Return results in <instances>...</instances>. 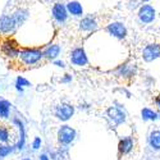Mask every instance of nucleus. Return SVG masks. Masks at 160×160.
<instances>
[{
	"mask_svg": "<svg viewBox=\"0 0 160 160\" xmlns=\"http://www.w3.org/2000/svg\"><path fill=\"white\" fill-rule=\"evenodd\" d=\"M18 58L24 64L33 65V64H37L44 58V52L38 49H22V50H19Z\"/></svg>",
	"mask_w": 160,
	"mask_h": 160,
	"instance_id": "obj_1",
	"label": "nucleus"
},
{
	"mask_svg": "<svg viewBox=\"0 0 160 160\" xmlns=\"http://www.w3.org/2000/svg\"><path fill=\"white\" fill-rule=\"evenodd\" d=\"M142 118L145 121H155V119L159 118V114L149 108H145V109H142Z\"/></svg>",
	"mask_w": 160,
	"mask_h": 160,
	"instance_id": "obj_19",
	"label": "nucleus"
},
{
	"mask_svg": "<svg viewBox=\"0 0 160 160\" xmlns=\"http://www.w3.org/2000/svg\"><path fill=\"white\" fill-rule=\"evenodd\" d=\"M9 141V131L5 127H0V142H8Z\"/></svg>",
	"mask_w": 160,
	"mask_h": 160,
	"instance_id": "obj_24",
	"label": "nucleus"
},
{
	"mask_svg": "<svg viewBox=\"0 0 160 160\" xmlns=\"http://www.w3.org/2000/svg\"><path fill=\"white\" fill-rule=\"evenodd\" d=\"M2 51L4 52L7 57H9V58H16L19 54L18 48L16 46L14 42L10 41V40H8V41H4L2 44Z\"/></svg>",
	"mask_w": 160,
	"mask_h": 160,
	"instance_id": "obj_12",
	"label": "nucleus"
},
{
	"mask_svg": "<svg viewBox=\"0 0 160 160\" xmlns=\"http://www.w3.org/2000/svg\"><path fill=\"white\" fill-rule=\"evenodd\" d=\"M65 7H67V10H68V14H72L74 17H79V16L83 14L82 5L79 4L78 2H76V0H72V2H69Z\"/></svg>",
	"mask_w": 160,
	"mask_h": 160,
	"instance_id": "obj_15",
	"label": "nucleus"
},
{
	"mask_svg": "<svg viewBox=\"0 0 160 160\" xmlns=\"http://www.w3.org/2000/svg\"><path fill=\"white\" fill-rule=\"evenodd\" d=\"M51 158H52V160H69L68 159V151H67V149H59L58 151H55V152H52V155H51Z\"/></svg>",
	"mask_w": 160,
	"mask_h": 160,
	"instance_id": "obj_20",
	"label": "nucleus"
},
{
	"mask_svg": "<svg viewBox=\"0 0 160 160\" xmlns=\"http://www.w3.org/2000/svg\"><path fill=\"white\" fill-rule=\"evenodd\" d=\"M142 2H149V0H142Z\"/></svg>",
	"mask_w": 160,
	"mask_h": 160,
	"instance_id": "obj_30",
	"label": "nucleus"
},
{
	"mask_svg": "<svg viewBox=\"0 0 160 160\" xmlns=\"http://www.w3.org/2000/svg\"><path fill=\"white\" fill-rule=\"evenodd\" d=\"M73 114H74V106H72L71 104L62 102L55 108V117L63 122L69 121Z\"/></svg>",
	"mask_w": 160,
	"mask_h": 160,
	"instance_id": "obj_3",
	"label": "nucleus"
},
{
	"mask_svg": "<svg viewBox=\"0 0 160 160\" xmlns=\"http://www.w3.org/2000/svg\"><path fill=\"white\" fill-rule=\"evenodd\" d=\"M129 68H131V67L127 65V64L122 65L121 68L118 69V74H119V76H124V77H129V76H132V69L129 71Z\"/></svg>",
	"mask_w": 160,
	"mask_h": 160,
	"instance_id": "obj_23",
	"label": "nucleus"
},
{
	"mask_svg": "<svg viewBox=\"0 0 160 160\" xmlns=\"http://www.w3.org/2000/svg\"><path fill=\"white\" fill-rule=\"evenodd\" d=\"M42 52H44V58H46V59H49V60H55V59L59 57V54H60V46L57 45V44L50 45V46H48V48L45 49V51H42Z\"/></svg>",
	"mask_w": 160,
	"mask_h": 160,
	"instance_id": "obj_16",
	"label": "nucleus"
},
{
	"mask_svg": "<svg viewBox=\"0 0 160 160\" xmlns=\"http://www.w3.org/2000/svg\"><path fill=\"white\" fill-rule=\"evenodd\" d=\"M17 27H18V24H17V21L13 14L12 16L4 14L0 18V32L2 33H4V35L12 33Z\"/></svg>",
	"mask_w": 160,
	"mask_h": 160,
	"instance_id": "obj_4",
	"label": "nucleus"
},
{
	"mask_svg": "<svg viewBox=\"0 0 160 160\" xmlns=\"http://www.w3.org/2000/svg\"><path fill=\"white\" fill-rule=\"evenodd\" d=\"M71 62L74 65H78V67L86 65L88 63V59H87V55H86L83 48H76L72 51V54H71Z\"/></svg>",
	"mask_w": 160,
	"mask_h": 160,
	"instance_id": "obj_9",
	"label": "nucleus"
},
{
	"mask_svg": "<svg viewBox=\"0 0 160 160\" xmlns=\"http://www.w3.org/2000/svg\"><path fill=\"white\" fill-rule=\"evenodd\" d=\"M60 81L63 82V83H68V82H71L72 81V76H69V74H65L62 79H60Z\"/></svg>",
	"mask_w": 160,
	"mask_h": 160,
	"instance_id": "obj_26",
	"label": "nucleus"
},
{
	"mask_svg": "<svg viewBox=\"0 0 160 160\" xmlns=\"http://www.w3.org/2000/svg\"><path fill=\"white\" fill-rule=\"evenodd\" d=\"M40 148H41V138L36 137V138L33 140V142H32V149H33V150H38Z\"/></svg>",
	"mask_w": 160,
	"mask_h": 160,
	"instance_id": "obj_25",
	"label": "nucleus"
},
{
	"mask_svg": "<svg viewBox=\"0 0 160 160\" xmlns=\"http://www.w3.org/2000/svg\"><path fill=\"white\" fill-rule=\"evenodd\" d=\"M98 28V22L95 18H92L90 16L85 17L81 19L79 22V30L85 31V32H91V31H95Z\"/></svg>",
	"mask_w": 160,
	"mask_h": 160,
	"instance_id": "obj_11",
	"label": "nucleus"
},
{
	"mask_svg": "<svg viewBox=\"0 0 160 160\" xmlns=\"http://www.w3.org/2000/svg\"><path fill=\"white\" fill-rule=\"evenodd\" d=\"M138 18L142 23H151L155 19V9L149 4L142 5L138 10Z\"/></svg>",
	"mask_w": 160,
	"mask_h": 160,
	"instance_id": "obj_7",
	"label": "nucleus"
},
{
	"mask_svg": "<svg viewBox=\"0 0 160 160\" xmlns=\"http://www.w3.org/2000/svg\"><path fill=\"white\" fill-rule=\"evenodd\" d=\"M106 31H108L112 36L117 37V38H124L127 36V28L126 26L121 22H113L110 23L108 27H106Z\"/></svg>",
	"mask_w": 160,
	"mask_h": 160,
	"instance_id": "obj_8",
	"label": "nucleus"
},
{
	"mask_svg": "<svg viewBox=\"0 0 160 160\" xmlns=\"http://www.w3.org/2000/svg\"><path fill=\"white\" fill-rule=\"evenodd\" d=\"M23 160H31V159H23Z\"/></svg>",
	"mask_w": 160,
	"mask_h": 160,
	"instance_id": "obj_31",
	"label": "nucleus"
},
{
	"mask_svg": "<svg viewBox=\"0 0 160 160\" xmlns=\"http://www.w3.org/2000/svg\"><path fill=\"white\" fill-rule=\"evenodd\" d=\"M52 17L58 23H64L67 19H68V10H67V7L62 3H55L54 7H52Z\"/></svg>",
	"mask_w": 160,
	"mask_h": 160,
	"instance_id": "obj_6",
	"label": "nucleus"
},
{
	"mask_svg": "<svg viewBox=\"0 0 160 160\" xmlns=\"http://www.w3.org/2000/svg\"><path fill=\"white\" fill-rule=\"evenodd\" d=\"M142 57L146 62H152L154 59L159 58L160 57V45H158V44L148 45L142 51Z\"/></svg>",
	"mask_w": 160,
	"mask_h": 160,
	"instance_id": "obj_10",
	"label": "nucleus"
},
{
	"mask_svg": "<svg viewBox=\"0 0 160 160\" xmlns=\"http://www.w3.org/2000/svg\"><path fill=\"white\" fill-rule=\"evenodd\" d=\"M40 160H50V159L46 154H42V155H40Z\"/></svg>",
	"mask_w": 160,
	"mask_h": 160,
	"instance_id": "obj_28",
	"label": "nucleus"
},
{
	"mask_svg": "<svg viewBox=\"0 0 160 160\" xmlns=\"http://www.w3.org/2000/svg\"><path fill=\"white\" fill-rule=\"evenodd\" d=\"M13 123L17 124V127L19 129V140L17 142L16 148L18 150H22L24 148V143H26V129H24V124H23V122L21 121L19 118H14V119H13Z\"/></svg>",
	"mask_w": 160,
	"mask_h": 160,
	"instance_id": "obj_13",
	"label": "nucleus"
},
{
	"mask_svg": "<svg viewBox=\"0 0 160 160\" xmlns=\"http://www.w3.org/2000/svg\"><path fill=\"white\" fill-rule=\"evenodd\" d=\"M149 143L154 150H160V131H154L150 133Z\"/></svg>",
	"mask_w": 160,
	"mask_h": 160,
	"instance_id": "obj_17",
	"label": "nucleus"
},
{
	"mask_svg": "<svg viewBox=\"0 0 160 160\" xmlns=\"http://www.w3.org/2000/svg\"><path fill=\"white\" fill-rule=\"evenodd\" d=\"M106 115H108L109 121L114 126H119L126 122V113L121 108H118V106H110V108L106 110Z\"/></svg>",
	"mask_w": 160,
	"mask_h": 160,
	"instance_id": "obj_5",
	"label": "nucleus"
},
{
	"mask_svg": "<svg viewBox=\"0 0 160 160\" xmlns=\"http://www.w3.org/2000/svg\"><path fill=\"white\" fill-rule=\"evenodd\" d=\"M27 86H31L30 81H27V79L23 78V77H18V78H17L16 88H17L19 92H22V91H23V87H27Z\"/></svg>",
	"mask_w": 160,
	"mask_h": 160,
	"instance_id": "obj_21",
	"label": "nucleus"
},
{
	"mask_svg": "<svg viewBox=\"0 0 160 160\" xmlns=\"http://www.w3.org/2000/svg\"><path fill=\"white\" fill-rule=\"evenodd\" d=\"M12 151H13V148H12V146H8V145H0V159L7 158Z\"/></svg>",
	"mask_w": 160,
	"mask_h": 160,
	"instance_id": "obj_22",
	"label": "nucleus"
},
{
	"mask_svg": "<svg viewBox=\"0 0 160 160\" xmlns=\"http://www.w3.org/2000/svg\"><path fill=\"white\" fill-rule=\"evenodd\" d=\"M54 64L57 67H60V68H64V67H65V63L63 60H54Z\"/></svg>",
	"mask_w": 160,
	"mask_h": 160,
	"instance_id": "obj_27",
	"label": "nucleus"
},
{
	"mask_svg": "<svg viewBox=\"0 0 160 160\" xmlns=\"http://www.w3.org/2000/svg\"><path fill=\"white\" fill-rule=\"evenodd\" d=\"M76 138V129L71 126H62L58 131V141L63 146L71 145Z\"/></svg>",
	"mask_w": 160,
	"mask_h": 160,
	"instance_id": "obj_2",
	"label": "nucleus"
},
{
	"mask_svg": "<svg viewBox=\"0 0 160 160\" xmlns=\"http://www.w3.org/2000/svg\"><path fill=\"white\" fill-rule=\"evenodd\" d=\"M155 102H156V105H158L159 108H160V95H159V96L155 99Z\"/></svg>",
	"mask_w": 160,
	"mask_h": 160,
	"instance_id": "obj_29",
	"label": "nucleus"
},
{
	"mask_svg": "<svg viewBox=\"0 0 160 160\" xmlns=\"http://www.w3.org/2000/svg\"><path fill=\"white\" fill-rule=\"evenodd\" d=\"M132 149H133V140L131 137H124L119 141V145H118L119 155H126L131 152Z\"/></svg>",
	"mask_w": 160,
	"mask_h": 160,
	"instance_id": "obj_14",
	"label": "nucleus"
},
{
	"mask_svg": "<svg viewBox=\"0 0 160 160\" xmlns=\"http://www.w3.org/2000/svg\"><path fill=\"white\" fill-rule=\"evenodd\" d=\"M10 102L7 100H0V118H8L10 113Z\"/></svg>",
	"mask_w": 160,
	"mask_h": 160,
	"instance_id": "obj_18",
	"label": "nucleus"
}]
</instances>
